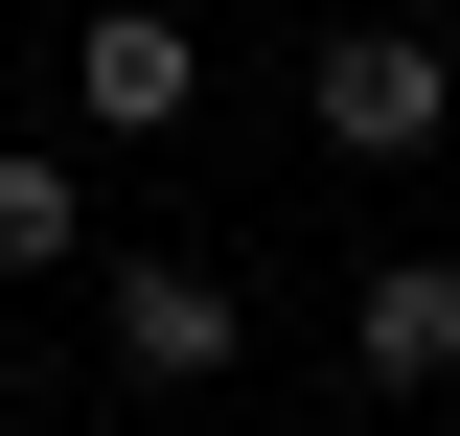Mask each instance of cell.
Segmentation results:
<instances>
[{"label": "cell", "instance_id": "277c9868", "mask_svg": "<svg viewBox=\"0 0 460 436\" xmlns=\"http://www.w3.org/2000/svg\"><path fill=\"white\" fill-rule=\"evenodd\" d=\"M345 368L368 390H460V253H392L368 299H345Z\"/></svg>", "mask_w": 460, "mask_h": 436}, {"label": "cell", "instance_id": "8992f818", "mask_svg": "<svg viewBox=\"0 0 460 436\" xmlns=\"http://www.w3.org/2000/svg\"><path fill=\"white\" fill-rule=\"evenodd\" d=\"M0 436H47V414H0Z\"/></svg>", "mask_w": 460, "mask_h": 436}, {"label": "cell", "instance_id": "5b68a950", "mask_svg": "<svg viewBox=\"0 0 460 436\" xmlns=\"http://www.w3.org/2000/svg\"><path fill=\"white\" fill-rule=\"evenodd\" d=\"M69 253H93V184L47 138H0V275H69Z\"/></svg>", "mask_w": 460, "mask_h": 436}, {"label": "cell", "instance_id": "3957f363", "mask_svg": "<svg viewBox=\"0 0 460 436\" xmlns=\"http://www.w3.org/2000/svg\"><path fill=\"white\" fill-rule=\"evenodd\" d=\"M69 115H93V138H184V115H208V23L93 0V23H69Z\"/></svg>", "mask_w": 460, "mask_h": 436}, {"label": "cell", "instance_id": "6da1fadb", "mask_svg": "<svg viewBox=\"0 0 460 436\" xmlns=\"http://www.w3.org/2000/svg\"><path fill=\"white\" fill-rule=\"evenodd\" d=\"M299 115H323V161H438L460 138V47L438 23H299Z\"/></svg>", "mask_w": 460, "mask_h": 436}, {"label": "cell", "instance_id": "7a4b0ae2", "mask_svg": "<svg viewBox=\"0 0 460 436\" xmlns=\"http://www.w3.org/2000/svg\"><path fill=\"white\" fill-rule=\"evenodd\" d=\"M93 322H115V368H138V390H208L230 344H253V299H230L208 253H93Z\"/></svg>", "mask_w": 460, "mask_h": 436}]
</instances>
